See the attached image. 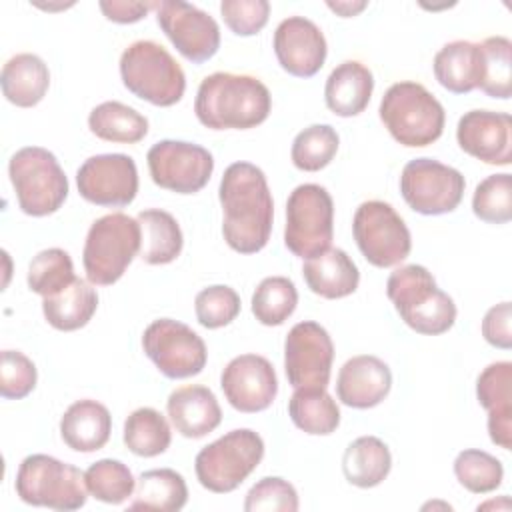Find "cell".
Masks as SVG:
<instances>
[{
  "label": "cell",
  "instance_id": "1",
  "mask_svg": "<svg viewBox=\"0 0 512 512\" xmlns=\"http://www.w3.org/2000/svg\"><path fill=\"white\" fill-rule=\"evenodd\" d=\"M218 198L226 244L240 254L260 252L274 222V200L264 172L250 162L230 164L222 174Z\"/></svg>",
  "mask_w": 512,
  "mask_h": 512
},
{
  "label": "cell",
  "instance_id": "2",
  "mask_svg": "<svg viewBox=\"0 0 512 512\" xmlns=\"http://www.w3.org/2000/svg\"><path fill=\"white\" fill-rule=\"evenodd\" d=\"M270 110V90L250 74L214 72L200 82L194 100L196 118L210 130L256 128Z\"/></svg>",
  "mask_w": 512,
  "mask_h": 512
},
{
  "label": "cell",
  "instance_id": "3",
  "mask_svg": "<svg viewBox=\"0 0 512 512\" xmlns=\"http://www.w3.org/2000/svg\"><path fill=\"white\" fill-rule=\"evenodd\" d=\"M386 294L404 324L418 334L438 336L456 322L454 300L438 288L432 272L420 264L396 268L386 280Z\"/></svg>",
  "mask_w": 512,
  "mask_h": 512
},
{
  "label": "cell",
  "instance_id": "4",
  "mask_svg": "<svg viewBox=\"0 0 512 512\" xmlns=\"http://www.w3.org/2000/svg\"><path fill=\"white\" fill-rule=\"evenodd\" d=\"M378 114L390 136L408 148L436 142L446 122L444 108L434 94L412 80L392 84L380 100Z\"/></svg>",
  "mask_w": 512,
  "mask_h": 512
},
{
  "label": "cell",
  "instance_id": "5",
  "mask_svg": "<svg viewBox=\"0 0 512 512\" xmlns=\"http://www.w3.org/2000/svg\"><path fill=\"white\" fill-rule=\"evenodd\" d=\"M122 84L154 106H174L186 90V74L174 56L154 40H136L120 56Z\"/></svg>",
  "mask_w": 512,
  "mask_h": 512
},
{
  "label": "cell",
  "instance_id": "6",
  "mask_svg": "<svg viewBox=\"0 0 512 512\" xmlns=\"http://www.w3.org/2000/svg\"><path fill=\"white\" fill-rule=\"evenodd\" d=\"M138 252L140 224L136 218L122 212L100 216L92 222L82 250L86 280L94 286L118 282Z\"/></svg>",
  "mask_w": 512,
  "mask_h": 512
},
{
  "label": "cell",
  "instance_id": "7",
  "mask_svg": "<svg viewBox=\"0 0 512 512\" xmlns=\"http://www.w3.org/2000/svg\"><path fill=\"white\" fill-rule=\"evenodd\" d=\"M8 176L18 206L28 216L54 214L68 196V178L60 162L42 146L16 150L8 162Z\"/></svg>",
  "mask_w": 512,
  "mask_h": 512
},
{
  "label": "cell",
  "instance_id": "8",
  "mask_svg": "<svg viewBox=\"0 0 512 512\" xmlns=\"http://www.w3.org/2000/svg\"><path fill=\"white\" fill-rule=\"evenodd\" d=\"M14 488L24 504L52 510H78L88 498L84 472L48 454L26 456L18 466Z\"/></svg>",
  "mask_w": 512,
  "mask_h": 512
},
{
  "label": "cell",
  "instance_id": "9",
  "mask_svg": "<svg viewBox=\"0 0 512 512\" xmlns=\"http://www.w3.org/2000/svg\"><path fill=\"white\" fill-rule=\"evenodd\" d=\"M264 440L250 428H236L204 446L194 460L198 482L216 494L236 490L262 462Z\"/></svg>",
  "mask_w": 512,
  "mask_h": 512
},
{
  "label": "cell",
  "instance_id": "10",
  "mask_svg": "<svg viewBox=\"0 0 512 512\" xmlns=\"http://www.w3.org/2000/svg\"><path fill=\"white\" fill-rule=\"evenodd\" d=\"M334 238V202L320 184L296 186L286 202L284 244L298 258L326 252Z\"/></svg>",
  "mask_w": 512,
  "mask_h": 512
},
{
  "label": "cell",
  "instance_id": "11",
  "mask_svg": "<svg viewBox=\"0 0 512 512\" xmlns=\"http://www.w3.org/2000/svg\"><path fill=\"white\" fill-rule=\"evenodd\" d=\"M352 234L362 256L376 268H390L404 262L412 248L406 222L382 200H366L356 208Z\"/></svg>",
  "mask_w": 512,
  "mask_h": 512
},
{
  "label": "cell",
  "instance_id": "12",
  "mask_svg": "<svg viewBox=\"0 0 512 512\" xmlns=\"http://www.w3.org/2000/svg\"><path fill=\"white\" fill-rule=\"evenodd\" d=\"M466 188L464 176L434 158H414L400 174V194L418 214L440 216L454 212Z\"/></svg>",
  "mask_w": 512,
  "mask_h": 512
},
{
  "label": "cell",
  "instance_id": "13",
  "mask_svg": "<svg viewBox=\"0 0 512 512\" xmlns=\"http://www.w3.org/2000/svg\"><path fill=\"white\" fill-rule=\"evenodd\" d=\"M144 354L172 380L190 378L204 370L208 350L204 340L186 324L172 318H158L142 334Z\"/></svg>",
  "mask_w": 512,
  "mask_h": 512
},
{
  "label": "cell",
  "instance_id": "14",
  "mask_svg": "<svg viewBox=\"0 0 512 512\" xmlns=\"http://www.w3.org/2000/svg\"><path fill=\"white\" fill-rule=\"evenodd\" d=\"M146 160L152 182L176 194L200 192L214 170L212 154L204 146L184 140L156 142Z\"/></svg>",
  "mask_w": 512,
  "mask_h": 512
},
{
  "label": "cell",
  "instance_id": "15",
  "mask_svg": "<svg viewBox=\"0 0 512 512\" xmlns=\"http://www.w3.org/2000/svg\"><path fill=\"white\" fill-rule=\"evenodd\" d=\"M334 344L324 326L314 320L298 322L284 340V372L296 388H326L332 374Z\"/></svg>",
  "mask_w": 512,
  "mask_h": 512
},
{
  "label": "cell",
  "instance_id": "16",
  "mask_svg": "<svg viewBox=\"0 0 512 512\" xmlns=\"http://www.w3.org/2000/svg\"><path fill=\"white\" fill-rule=\"evenodd\" d=\"M154 8L160 30L186 60L202 64L218 52L220 28L208 12L182 0H162Z\"/></svg>",
  "mask_w": 512,
  "mask_h": 512
},
{
  "label": "cell",
  "instance_id": "17",
  "mask_svg": "<svg viewBox=\"0 0 512 512\" xmlns=\"http://www.w3.org/2000/svg\"><path fill=\"white\" fill-rule=\"evenodd\" d=\"M80 196L96 206L124 208L138 192L136 162L128 154H96L76 172Z\"/></svg>",
  "mask_w": 512,
  "mask_h": 512
},
{
  "label": "cell",
  "instance_id": "18",
  "mask_svg": "<svg viewBox=\"0 0 512 512\" xmlns=\"http://www.w3.org/2000/svg\"><path fill=\"white\" fill-rule=\"evenodd\" d=\"M228 404L244 414L266 410L278 394V378L268 358L260 354H240L232 358L220 376Z\"/></svg>",
  "mask_w": 512,
  "mask_h": 512
},
{
  "label": "cell",
  "instance_id": "19",
  "mask_svg": "<svg viewBox=\"0 0 512 512\" xmlns=\"http://www.w3.org/2000/svg\"><path fill=\"white\" fill-rule=\"evenodd\" d=\"M456 140L466 154L484 164L508 166L512 162V118L506 112H466L458 120Z\"/></svg>",
  "mask_w": 512,
  "mask_h": 512
},
{
  "label": "cell",
  "instance_id": "20",
  "mask_svg": "<svg viewBox=\"0 0 512 512\" xmlns=\"http://www.w3.org/2000/svg\"><path fill=\"white\" fill-rule=\"evenodd\" d=\"M278 64L296 78L314 76L326 62L328 46L322 30L304 16L284 18L274 32Z\"/></svg>",
  "mask_w": 512,
  "mask_h": 512
},
{
  "label": "cell",
  "instance_id": "21",
  "mask_svg": "<svg viewBox=\"0 0 512 512\" xmlns=\"http://www.w3.org/2000/svg\"><path fill=\"white\" fill-rule=\"evenodd\" d=\"M392 388L388 364L376 356L360 354L348 358L336 380L338 400L350 408L366 410L378 406Z\"/></svg>",
  "mask_w": 512,
  "mask_h": 512
},
{
  "label": "cell",
  "instance_id": "22",
  "mask_svg": "<svg viewBox=\"0 0 512 512\" xmlns=\"http://www.w3.org/2000/svg\"><path fill=\"white\" fill-rule=\"evenodd\" d=\"M476 398L488 412L490 440L512 448V362L500 360L488 364L476 380Z\"/></svg>",
  "mask_w": 512,
  "mask_h": 512
},
{
  "label": "cell",
  "instance_id": "23",
  "mask_svg": "<svg viewBox=\"0 0 512 512\" xmlns=\"http://www.w3.org/2000/svg\"><path fill=\"white\" fill-rule=\"evenodd\" d=\"M166 412L178 434L184 438H202L218 428L222 410L208 386L186 384L170 392Z\"/></svg>",
  "mask_w": 512,
  "mask_h": 512
},
{
  "label": "cell",
  "instance_id": "24",
  "mask_svg": "<svg viewBox=\"0 0 512 512\" xmlns=\"http://www.w3.org/2000/svg\"><path fill=\"white\" fill-rule=\"evenodd\" d=\"M112 432L108 408L96 400L84 398L70 404L60 418V436L76 452H96L106 446Z\"/></svg>",
  "mask_w": 512,
  "mask_h": 512
},
{
  "label": "cell",
  "instance_id": "25",
  "mask_svg": "<svg viewBox=\"0 0 512 512\" xmlns=\"http://www.w3.org/2000/svg\"><path fill=\"white\" fill-rule=\"evenodd\" d=\"M432 68L442 88L452 94H468L474 88H480L484 74L480 44L470 40L448 42L436 52Z\"/></svg>",
  "mask_w": 512,
  "mask_h": 512
},
{
  "label": "cell",
  "instance_id": "26",
  "mask_svg": "<svg viewBox=\"0 0 512 512\" xmlns=\"http://www.w3.org/2000/svg\"><path fill=\"white\" fill-rule=\"evenodd\" d=\"M374 90V76L368 66L358 60L338 64L324 86V100L330 112L342 118L358 116L366 110Z\"/></svg>",
  "mask_w": 512,
  "mask_h": 512
},
{
  "label": "cell",
  "instance_id": "27",
  "mask_svg": "<svg viewBox=\"0 0 512 512\" xmlns=\"http://www.w3.org/2000/svg\"><path fill=\"white\" fill-rule=\"evenodd\" d=\"M302 276L310 292L328 300L354 294L360 282L358 266L342 248H328L326 252L308 258L302 266Z\"/></svg>",
  "mask_w": 512,
  "mask_h": 512
},
{
  "label": "cell",
  "instance_id": "28",
  "mask_svg": "<svg viewBox=\"0 0 512 512\" xmlns=\"http://www.w3.org/2000/svg\"><path fill=\"white\" fill-rule=\"evenodd\" d=\"M4 98L18 108L36 106L48 92L50 70L46 62L30 52L12 56L0 74Z\"/></svg>",
  "mask_w": 512,
  "mask_h": 512
},
{
  "label": "cell",
  "instance_id": "29",
  "mask_svg": "<svg viewBox=\"0 0 512 512\" xmlns=\"http://www.w3.org/2000/svg\"><path fill=\"white\" fill-rule=\"evenodd\" d=\"M140 224L138 256L152 266L174 262L184 246V236L176 218L160 208L142 210L136 216Z\"/></svg>",
  "mask_w": 512,
  "mask_h": 512
},
{
  "label": "cell",
  "instance_id": "30",
  "mask_svg": "<svg viewBox=\"0 0 512 512\" xmlns=\"http://www.w3.org/2000/svg\"><path fill=\"white\" fill-rule=\"evenodd\" d=\"M98 308V294L94 284L82 278H74L64 290L42 300V312L46 322L62 332L84 328Z\"/></svg>",
  "mask_w": 512,
  "mask_h": 512
},
{
  "label": "cell",
  "instance_id": "31",
  "mask_svg": "<svg viewBox=\"0 0 512 512\" xmlns=\"http://www.w3.org/2000/svg\"><path fill=\"white\" fill-rule=\"evenodd\" d=\"M130 510L178 512L188 502V486L180 472L172 468H154L140 474L132 494Z\"/></svg>",
  "mask_w": 512,
  "mask_h": 512
},
{
  "label": "cell",
  "instance_id": "32",
  "mask_svg": "<svg viewBox=\"0 0 512 512\" xmlns=\"http://www.w3.org/2000/svg\"><path fill=\"white\" fill-rule=\"evenodd\" d=\"M392 468L390 448L376 436H360L348 444L342 456V472L352 486L374 488L386 480Z\"/></svg>",
  "mask_w": 512,
  "mask_h": 512
},
{
  "label": "cell",
  "instance_id": "33",
  "mask_svg": "<svg viewBox=\"0 0 512 512\" xmlns=\"http://www.w3.org/2000/svg\"><path fill=\"white\" fill-rule=\"evenodd\" d=\"M288 416L312 436H328L340 426V408L326 388H296L288 400Z\"/></svg>",
  "mask_w": 512,
  "mask_h": 512
},
{
  "label": "cell",
  "instance_id": "34",
  "mask_svg": "<svg viewBox=\"0 0 512 512\" xmlns=\"http://www.w3.org/2000/svg\"><path fill=\"white\" fill-rule=\"evenodd\" d=\"M88 128L100 140L136 144L148 134V120L132 106L118 100H108L92 108Z\"/></svg>",
  "mask_w": 512,
  "mask_h": 512
},
{
  "label": "cell",
  "instance_id": "35",
  "mask_svg": "<svg viewBox=\"0 0 512 512\" xmlns=\"http://www.w3.org/2000/svg\"><path fill=\"white\" fill-rule=\"evenodd\" d=\"M124 444L126 448L142 458H154L168 450L172 432L168 420L154 408L142 406L130 412L124 422Z\"/></svg>",
  "mask_w": 512,
  "mask_h": 512
},
{
  "label": "cell",
  "instance_id": "36",
  "mask_svg": "<svg viewBox=\"0 0 512 512\" xmlns=\"http://www.w3.org/2000/svg\"><path fill=\"white\" fill-rule=\"evenodd\" d=\"M252 314L264 326L284 324L296 310L298 290L286 276L264 278L252 294Z\"/></svg>",
  "mask_w": 512,
  "mask_h": 512
},
{
  "label": "cell",
  "instance_id": "37",
  "mask_svg": "<svg viewBox=\"0 0 512 512\" xmlns=\"http://www.w3.org/2000/svg\"><path fill=\"white\" fill-rule=\"evenodd\" d=\"M338 144V132L330 124H312L296 134L290 150L292 164L302 172H318L332 162Z\"/></svg>",
  "mask_w": 512,
  "mask_h": 512
},
{
  "label": "cell",
  "instance_id": "38",
  "mask_svg": "<svg viewBox=\"0 0 512 512\" xmlns=\"http://www.w3.org/2000/svg\"><path fill=\"white\" fill-rule=\"evenodd\" d=\"M84 478L88 492L104 504H122L134 494L136 488V480L130 468L124 462L112 458H102L90 464L84 472Z\"/></svg>",
  "mask_w": 512,
  "mask_h": 512
},
{
  "label": "cell",
  "instance_id": "39",
  "mask_svg": "<svg viewBox=\"0 0 512 512\" xmlns=\"http://www.w3.org/2000/svg\"><path fill=\"white\" fill-rule=\"evenodd\" d=\"M484 74L480 90L498 100L512 96V42L506 36H488L480 42Z\"/></svg>",
  "mask_w": 512,
  "mask_h": 512
},
{
  "label": "cell",
  "instance_id": "40",
  "mask_svg": "<svg viewBox=\"0 0 512 512\" xmlns=\"http://www.w3.org/2000/svg\"><path fill=\"white\" fill-rule=\"evenodd\" d=\"M74 264L66 250L46 248L38 252L28 268V288L42 298L54 296L74 282Z\"/></svg>",
  "mask_w": 512,
  "mask_h": 512
},
{
  "label": "cell",
  "instance_id": "41",
  "mask_svg": "<svg viewBox=\"0 0 512 512\" xmlns=\"http://www.w3.org/2000/svg\"><path fill=\"white\" fill-rule=\"evenodd\" d=\"M454 476L468 492L488 494L502 484L504 466L496 456L484 450L468 448L456 456Z\"/></svg>",
  "mask_w": 512,
  "mask_h": 512
},
{
  "label": "cell",
  "instance_id": "42",
  "mask_svg": "<svg viewBox=\"0 0 512 512\" xmlns=\"http://www.w3.org/2000/svg\"><path fill=\"white\" fill-rule=\"evenodd\" d=\"M472 212L488 224H506L512 220V180L510 174H492L484 178L472 196Z\"/></svg>",
  "mask_w": 512,
  "mask_h": 512
},
{
  "label": "cell",
  "instance_id": "43",
  "mask_svg": "<svg viewBox=\"0 0 512 512\" xmlns=\"http://www.w3.org/2000/svg\"><path fill=\"white\" fill-rule=\"evenodd\" d=\"M194 312L198 322L208 330L228 326L240 314V296L224 284L208 286L196 294Z\"/></svg>",
  "mask_w": 512,
  "mask_h": 512
},
{
  "label": "cell",
  "instance_id": "44",
  "mask_svg": "<svg viewBox=\"0 0 512 512\" xmlns=\"http://www.w3.org/2000/svg\"><path fill=\"white\" fill-rule=\"evenodd\" d=\"M298 506L296 488L280 476L258 480L244 500L246 512H296Z\"/></svg>",
  "mask_w": 512,
  "mask_h": 512
},
{
  "label": "cell",
  "instance_id": "45",
  "mask_svg": "<svg viewBox=\"0 0 512 512\" xmlns=\"http://www.w3.org/2000/svg\"><path fill=\"white\" fill-rule=\"evenodd\" d=\"M38 380L34 362L20 350H2L0 394L6 400L26 398Z\"/></svg>",
  "mask_w": 512,
  "mask_h": 512
},
{
  "label": "cell",
  "instance_id": "46",
  "mask_svg": "<svg viewBox=\"0 0 512 512\" xmlns=\"http://www.w3.org/2000/svg\"><path fill=\"white\" fill-rule=\"evenodd\" d=\"M220 14L224 24L236 36H254L268 22L270 2L268 0H222Z\"/></svg>",
  "mask_w": 512,
  "mask_h": 512
},
{
  "label": "cell",
  "instance_id": "47",
  "mask_svg": "<svg viewBox=\"0 0 512 512\" xmlns=\"http://www.w3.org/2000/svg\"><path fill=\"white\" fill-rule=\"evenodd\" d=\"M512 304L510 302H500L492 306L484 318H482V336L484 340L500 350H510L512 348Z\"/></svg>",
  "mask_w": 512,
  "mask_h": 512
},
{
  "label": "cell",
  "instance_id": "48",
  "mask_svg": "<svg viewBox=\"0 0 512 512\" xmlns=\"http://www.w3.org/2000/svg\"><path fill=\"white\" fill-rule=\"evenodd\" d=\"M102 14L116 24H132L142 20L156 2H128V0H102L100 4Z\"/></svg>",
  "mask_w": 512,
  "mask_h": 512
},
{
  "label": "cell",
  "instance_id": "49",
  "mask_svg": "<svg viewBox=\"0 0 512 512\" xmlns=\"http://www.w3.org/2000/svg\"><path fill=\"white\" fill-rule=\"evenodd\" d=\"M326 6L342 18H350V16H356L358 12H362L368 6V2H326Z\"/></svg>",
  "mask_w": 512,
  "mask_h": 512
}]
</instances>
